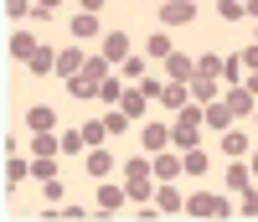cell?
Instances as JSON below:
<instances>
[{
	"instance_id": "cell-1",
	"label": "cell",
	"mask_w": 258,
	"mask_h": 222,
	"mask_svg": "<svg viewBox=\"0 0 258 222\" xmlns=\"http://www.w3.org/2000/svg\"><path fill=\"white\" fill-rule=\"evenodd\" d=\"M186 212L191 217H232L238 207H232L227 196H217V191H197V196H186Z\"/></svg>"
},
{
	"instance_id": "cell-2",
	"label": "cell",
	"mask_w": 258,
	"mask_h": 222,
	"mask_svg": "<svg viewBox=\"0 0 258 222\" xmlns=\"http://www.w3.org/2000/svg\"><path fill=\"white\" fill-rule=\"evenodd\" d=\"M197 21V0H160V26H191Z\"/></svg>"
},
{
	"instance_id": "cell-3",
	"label": "cell",
	"mask_w": 258,
	"mask_h": 222,
	"mask_svg": "<svg viewBox=\"0 0 258 222\" xmlns=\"http://www.w3.org/2000/svg\"><path fill=\"white\" fill-rule=\"evenodd\" d=\"M124 202H129V191H124V186H109V181H98V191H93V212H98V217H114Z\"/></svg>"
},
{
	"instance_id": "cell-4",
	"label": "cell",
	"mask_w": 258,
	"mask_h": 222,
	"mask_svg": "<svg viewBox=\"0 0 258 222\" xmlns=\"http://www.w3.org/2000/svg\"><path fill=\"white\" fill-rule=\"evenodd\" d=\"M222 103L232 108V119H253V108H258V98L248 93L243 83H227V93H222Z\"/></svg>"
},
{
	"instance_id": "cell-5",
	"label": "cell",
	"mask_w": 258,
	"mask_h": 222,
	"mask_svg": "<svg viewBox=\"0 0 258 222\" xmlns=\"http://www.w3.org/2000/svg\"><path fill=\"white\" fill-rule=\"evenodd\" d=\"M150 165H155V181H176V171H181V150L165 145V150L150 155Z\"/></svg>"
},
{
	"instance_id": "cell-6",
	"label": "cell",
	"mask_w": 258,
	"mask_h": 222,
	"mask_svg": "<svg viewBox=\"0 0 258 222\" xmlns=\"http://www.w3.org/2000/svg\"><path fill=\"white\" fill-rule=\"evenodd\" d=\"M114 165H119V160H114V155L103 150V145H93L88 155H83V171H88L93 181H109V171H114Z\"/></svg>"
},
{
	"instance_id": "cell-7",
	"label": "cell",
	"mask_w": 258,
	"mask_h": 222,
	"mask_svg": "<svg viewBox=\"0 0 258 222\" xmlns=\"http://www.w3.org/2000/svg\"><path fill=\"white\" fill-rule=\"evenodd\" d=\"M83 62H88V52H83V47H57V78H62V83L78 78Z\"/></svg>"
},
{
	"instance_id": "cell-8",
	"label": "cell",
	"mask_w": 258,
	"mask_h": 222,
	"mask_svg": "<svg viewBox=\"0 0 258 222\" xmlns=\"http://www.w3.org/2000/svg\"><path fill=\"white\" fill-rule=\"evenodd\" d=\"M155 207H160V217H176V212H186V196L176 191V181H160V186H155Z\"/></svg>"
},
{
	"instance_id": "cell-9",
	"label": "cell",
	"mask_w": 258,
	"mask_h": 222,
	"mask_svg": "<svg viewBox=\"0 0 258 222\" xmlns=\"http://www.w3.org/2000/svg\"><path fill=\"white\" fill-rule=\"evenodd\" d=\"M191 78H197V62L181 57V52H170L165 57V83H191Z\"/></svg>"
},
{
	"instance_id": "cell-10",
	"label": "cell",
	"mask_w": 258,
	"mask_h": 222,
	"mask_svg": "<svg viewBox=\"0 0 258 222\" xmlns=\"http://www.w3.org/2000/svg\"><path fill=\"white\" fill-rule=\"evenodd\" d=\"M170 145H176V150H197V145H202V124L176 119V124H170Z\"/></svg>"
},
{
	"instance_id": "cell-11",
	"label": "cell",
	"mask_w": 258,
	"mask_h": 222,
	"mask_svg": "<svg viewBox=\"0 0 258 222\" xmlns=\"http://www.w3.org/2000/svg\"><path fill=\"white\" fill-rule=\"evenodd\" d=\"M170 52H176V41H170V31H165V26L145 36V57H150V62H165Z\"/></svg>"
},
{
	"instance_id": "cell-12",
	"label": "cell",
	"mask_w": 258,
	"mask_h": 222,
	"mask_svg": "<svg viewBox=\"0 0 258 222\" xmlns=\"http://www.w3.org/2000/svg\"><path fill=\"white\" fill-rule=\"evenodd\" d=\"M202 124H212L222 135V129H232V108L222 103V98H212V103H202Z\"/></svg>"
},
{
	"instance_id": "cell-13",
	"label": "cell",
	"mask_w": 258,
	"mask_h": 222,
	"mask_svg": "<svg viewBox=\"0 0 258 222\" xmlns=\"http://www.w3.org/2000/svg\"><path fill=\"white\" fill-rule=\"evenodd\" d=\"M36 52H41V36H36V31H16V36H11V57H16V62H31Z\"/></svg>"
},
{
	"instance_id": "cell-14",
	"label": "cell",
	"mask_w": 258,
	"mask_h": 222,
	"mask_svg": "<svg viewBox=\"0 0 258 222\" xmlns=\"http://www.w3.org/2000/svg\"><path fill=\"white\" fill-rule=\"evenodd\" d=\"M73 41H103V26H98V16L78 11V16H73Z\"/></svg>"
},
{
	"instance_id": "cell-15",
	"label": "cell",
	"mask_w": 258,
	"mask_h": 222,
	"mask_svg": "<svg viewBox=\"0 0 258 222\" xmlns=\"http://www.w3.org/2000/svg\"><path fill=\"white\" fill-rule=\"evenodd\" d=\"M248 150H253V140L243 135V129H222V155H227V160H243Z\"/></svg>"
},
{
	"instance_id": "cell-16",
	"label": "cell",
	"mask_w": 258,
	"mask_h": 222,
	"mask_svg": "<svg viewBox=\"0 0 258 222\" xmlns=\"http://www.w3.org/2000/svg\"><path fill=\"white\" fill-rule=\"evenodd\" d=\"M26 129H31V135H41V129H57V108L31 103V108H26Z\"/></svg>"
},
{
	"instance_id": "cell-17",
	"label": "cell",
	"mask_w": 258,
	"mask_h": 222,
	"mask_svg": "<svg viewBox=\"0 0 258 222\" xmlns=\"http://www.w3.org/2000/svg\"><path fill=\"white\" fill-rule=\"evenodd\" d=\"M140 145H145V155L165 150V145H170V124H145V129H140Z\"/></svg>"
},
{
	"instance_id": "cell-18",
	"label": "cell",
	"mask_w": 258,
	"mask_h": 222,
	"mask_svg": "<svg viewBox=\"0 0 258 222\" xmlns=\"http://www.w3.org/2000/svg\"><path fill=\"white\" fill-rule=\"evenodd\" d=\"M98 52H103V57H109L114 68H119V62L129 57V36H124V31H103V47H98Z\"/></svg>"
},
{
	"instance_id": "cell-19",
	"label": "cell",
	"mask_w": 258,
	"mask_h": 222,
	"mask_svg": "<svg viewBox=\"0 0 258 222\" xmlns=\"http://www.w3.org/2000/svg\"><path fill=\"white\" fill-rule=\"evenodd\" d=\"M119 78H124V83H140V78H150V57H140V52H129V57L119 62Z\"/></svg>"
},
{
	"instance_id": "cell-20",
	"label": "cell",
	"mask_w": 258,
	"mask_h": 222,
	"mask_svg": "<svg viewBox=\"0 0 258 222\" xmlns=\"http://www.w3.org/2000/svg\"><path fill=\"white\" fill-rule=\"evenodd\" d=\"M124 93H129V88H124V78H114V73L98 83V103H103V108H119V98H124Z\"/></svg>"
},
{
	"instance_id": "cell-21",
	"label": "cell",
	"mask_w": 258,
	"mask_h": 222,
	"mask_svg": "<svg viewBox=\"0 0 258 222\" xmlns=\"http://www.w3.org/2000/svg\"><path fill=\"white\" fill-rule=\"evenodd\" d=\"M160 103L170 108V114H181V108L191 103V88H186V83H165V93H160Z\"/></svg>"
},
{
	"instance_id": "cell-22",
	"label": "cell",
	"mask_w": 258,
	"mask_h": 222,
	"mask_svg": "<svg viewBox=\"0 0 258 222\" xmlns=\"http://www.w3.org/2000/svg\"><path fill=\"white\" fill-rule=\"evenodd\" d=\"M26 73H31V78H52V73H57V52H52V47H41V52L26 62Z\"/></svg>"
},
{
	"instance_id": "cell-23",
	"label": "cell",
	"mask_w": 258,
	"mask_h": 222,
	"mask_svg": "<svg viewBox=\"0 0 258 222\" xmlns=\"http://www.w3.org/2000/svg\"><path fill=\"white\" fill-rule=\"evenodd\" d=\"M26 176H31V160H21V155H16V150H11V155H6V186H11V191H16V186H21V181H26Z\"/></svg>"
},
{
	"instance_id": "cell-24",
	"label": "cell",
	"mask_w": 258,
	"mask_h": 222,
	"mask_svg": "<svg viewBox=\"0 0 258 222\" xmlns=\"http://www.w3.org/2000/svg\"><path fill=\"white\" fill-rule=\"evenodd\" d=\"M181 171H186V176H207V171H212L207 150H202V145H197V150H181Z\"/></svg>"
},
{
	"instance_id": "cell-25",
	"label": "cell",
	"mask_w": 258,
	"mask_h": 222,
	"mask_svg": "<svg viewBox=\"0 0 258 222\" xmlns=\"http://www.w3.org/2000/svg\"><path fill=\"white\" fill-rule=\"evenodd\" d=\"M186 88H191V103H212V98H217V78H202V73H197Z\"/></svg>"
},
{
	"instance_id": "cell-26",
	"label": "cell",
	"mask_w": 258,
	"mask_h": 222,
	"mask_svg": "<svg viewBox=\"0 0 258 222\" xmlns=\"http://www.w3.org/2000/svg\"><path fill=\"white\" fill-rule=\"evenodd\" d=\"M119 108H124V114H129V119H135V124H140V119H145V108H150V98L140 93V88H129V93L119 98Z\"/></svg>"
},
{
	"instance_id": "cell-27",
	"label": "cell",
	"mask_w": 258,
	"mask_h": 222,
	"mask_svg": "<svg viewBox=\"0 0 258 222\" xmlns=\"http://www.w3.org/2000/svg\"><path fill=\"white\" fill-rule=\"evenodd\" d=\"M68 93H73L78 103H88V98H98V83H93L88 73H78V78H68Z\"/></svg>"
},
{
	"instance_id": "cell-28",
	"label": "cell",
	"mask_w": 258,
	"mask_h": 222,
	"mask_svg": "<svg viewBox=\"0 0 258 222\" xmlns=\"http://www.w3.org/2000/svg\"><path fill=\"white\" fill-rule=\"evenodd\" d=\"M248 186H253V165H227V191H238V196H243Z\"/></svg>"
},
{
	"instance_id": "cell-29",
	"label": "cell",
	"mask_w": 258,
	"mask_h": 222,
	"mask_svg": "<svg viewBox=\"0 0 258 222\" xmlns=\"http://www.w3.org/2000/svg\"><path fill=\"white\" fill-rule=\"evenodd\" d=\"M83 140H88V150H93V145H103V140H109V124H103V114H98V119H88V124H83Z\"/></svg>"
},
{
	"instance_id": "cell-30",
	"label": "cell",
	"mask_w": 258,
	"mask_h": 222,
	"mask_svg": "<svg viewBox=\"0 0 258 222\" xmlns=\"http://www.w3.org/2000/svg\"><path fill=\"white\" fill-rule=\"evenodd\" d=\"M103 124H109V135H129V129H135V119H129L124 108H109V114H103Z\"/></svg>"
},
{
	"instance_id": "cell-31",
	"label": "cell",
	"mask_w": 258,
	"mask_h": 222,
	"mask_svg": "<svg viewBox=\"0 0 258 222\" xmlns=\"http://www.w3.org/2000/svg\"><path fill=\"white\" fill-rule=\"evenodd\" d=\"M248 68H243V57H222V83H243Z\"/></svg>"
},
{
	"instance_id": "cell-32",
	"label": "cell",
	"mask_w": 258,
	"mask_h": 222,
	"mask_svg": "<svg viewBox=\"0 0 258 222\" xmlns=\"http://www.w3.org/2000/svg\"><path fill=\"white\" fill-rule=\"evenodd\" d=\"M41 196H47V207H52V202H62V196H68L62 176H47V181H41Z\"/></svg>"
},
{
	"instance_id": "cell-33",
	"label": "cell",
	"mask_w": 258,
	"mask_h": 222,
	"mask_svg": "<svg viewBox=\"0 0 258 222\" xmlns=\"http://www.w3.org/2000/svg\"><path fill=\"white\" fill-rule=\"evenodd\" d=\"M31 176H36V181H47V176H57L52 155H31Z\"/></svg>"
},
{
	"instance_id": "cell-34",
	"label": "cell",
	"mask_w": 258,
	"mask_h": 222,
	"mask_svg": "<svg viewBox=\"0 0 258 222\" xmlns=\"http://www.w3.org/2000/svg\"><path fill=\"white\" fill-rule=\"evenodd\" d=\"M135 88H140V93H145L150 103H160V93H165V83H160V78H140Z\"/></svg>"
},
{
	"instance_id": "cell-35",
	"label": "cell",
	"mask_w": 258,
	"mask_h": 222,
	"mask_svg": "<svg viewBox=\"0 0 258 222\" xmlns=\"http://www.w3.org/2000/svg\"><path fill=\"white\" fill-rule=\"evenodd\" d=\"M217 16L222 21H243L248 11H243V0H217Z\"/></svg>"
},
{
	"instance_id": "cell-36",
	"label": "cell",
	"mask_w": 258,
	"mask_h": 222,
	"mask_svg": "<svg viewBox=\"0 0 258 222\" xmlns=\"http://www.w3.org/2000/svg\"><path fill=\"white\" fill-rule=\"evenodd\" d=\"M6 16L21 21V16H36V0H6Z\"/></svg>"
},
{
	"instance_id": "cell-37",
	"label": "cell",
	"mask_w": 258,
	"mask_h": 222,
	"mask_svg": "<svg viewBox=\"0 0 258 222\" xmlns=\"http://www.w3.org/2000/svg\"><path fill=\"white\" fill-rule=\"evenodd\" d=\"M197 73L202 78H222V57H197Z\"/></svg>"
},
{
	"instance_id": "cell-38",
	"label": "cell",
	"mask_w": 258,
	"mask_h": 222,
	"mask_svg": "<svg viewBox=\"0 0 258 222\" xmlns=\"http://www.w3.org/2000/svg\"><path fill=\"white\" fill-rule=\"evenodd\" d=\"M62 11V0H36V21H52Z\"/></svg>"
},
{
	"instance_id": "cell-39",
	"label": "cell",
	"mask_w": 258,
	"mask_h": 222,
	"mask_svg": "<svg viewBox=\"0 0 258 222\" xmlns=\"http://www.w3.org/2000/svg\"><path fill=\"white\" fill-rule=\"evenodd\" d=\"M238 57H243V68H248V73H258V41H248Z\"/></svg>"
},
{
	"instance_id": "cell-40",
	"label": "cell",
	"mask_w": 258,
	"mask_h": 222,
	"mask_svg": "<svg viewBox=\"0 0 258 222\" xmlns=\"http://www.w3.org/2000/svg\"><path fill=\"white\" fill-rule=\"evenodd\" d=\"M238 212H248V217H258V186H248V191H243V207H238Z\"/></svg>"
},
{
	"instance_id": "cell-41",
	"label": "cell",
	"mask_w": 258,
	"mask_h": 222,
	"mask_svg": "<svg viewBox=\"0 0 258 222\" xmlns=\"http://www.w3.org/2000/svg\"><path fill=\"white\" fill-rule=\"evenodd\" d=\"M78 6H83V11H88V16H98L103 6H109V0H78Z\"/></svg>"
},
{
	"instance_id": "cell-42",
	"label": "cell",
	"mask_w": 258,
	"mask_h": 222,
	"mask_svg": "<svg viewBox=\"0 0 258 222\" xmlns=\"http://www.w3.org/2000/svg\"><path fill=\"white\" fill-rule=\"evenodd\" d=\"M243 88H248V93L258 98V73H248V78H243Z\"/></svg>"
},
{
	"instance_id": "cell-43",
	"label": "cell",
	"mask_w": 258,
	"mask_h": 222,
	"mask_svg": "<svg viewBox=\"0 0 258 222\" xmlns=\"http://www.w3.org/2000/svg\"><path fill=\"white\" fill-rule=\"evenodd\" d=\"M243 11H248V16H253V21H258V0H243Z\"/></svg>"
},
{
	"instance_id": "cell-44",
	"label": "cell",
	"mask_w": 258,
	"mask_h": 222,
	"mask_svg": "<svg viewBox=\"0 0 258 222\" xmlns=\"http://www.w3.org/2000/svg\"><path fill=\"white\" fill-rule=\"evenodd\" d=\"M248 165H253V176H258V150H253V155H248Z\"/></svg>"
},
{
	"instance_id": "cell-45",
	"label": "cell",
	"mask_w": 258,
	"mask_h": 222,
	"mask_svg": "<svg viewBox=\"0 0 258 222\" xmlns=\"http://www.w3.org/2000/svg\"><path fill=\"white\" fill-rule=\"evenodd\" d=\"M253 124H258V108H253Z\"/></svg>"
}]
</instances>
